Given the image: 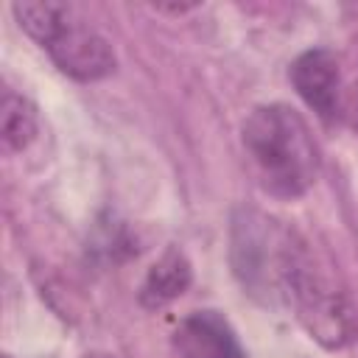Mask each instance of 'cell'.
I'll return each instance as SVG.
<instances>
[{"label":"cell","mask_w":358,"mask_h":358,"mask_svg":"<svg viewBox=\"0 0 358 358\" xmlns=\"http://www.w3.org/2000/svg\"><path fill=\"white\" fill-rule=\"evenodd\" d=\"M280 296L294 305L299 322L324 347H344L355 338L358 324L347 294L333 282V277L299 238L288 255Z\"/></svg>","instance_id":"3957f363"},{"label":"cell","mask_w":358,"mask_h":358,"mask_svg":"<svg viewBox=\"0 0 358 358\" xmlns=\"http://www.w3.org/2000/svg\"><path fill=\"white\" fill-rule=\"evenodd\" d=\"M179 358H246L232 324L218 310H193L173 330Z\"/></svg>","instance_id":"277c9868"},{"label":"cell","mask_w":358,"mask_h":358,"mask_svg":"<svg viewBox=\"0 0 358 358\" xmlns=\"http://www.w3.org/2000/svg\"><path fill=\"white\" fill-rule=\"evenodd\" d=\"M241 140L249 168L266 193L277 199H296L313 185L319 151L296 109L285 103L252 109L243 120Z\"/></svg>","instance_id":"6da1fadb"},{"label":"cell","mask_w":358,"mask_h":358,"mask_svg":"<svg viewBox=\"0 0 358 358\" xmlns=\"http://www.w3.org/2000/svg\"><path fill=\"white\" fill-rule=\"evenodd\" d=\"M36 109L22 95L6 90L0 101V137L6 151H22L36 137Z\"/></svg>","instance_id":"52a82bcc"},{"label":"cell","mask_w":358,"mask_h":358,"mask_svg":"<svg viewBox=\"0 0 358 358\" xmlns=\"http://www.w3.org/2000/svg\"><path fill=\"white\" fill-rule=\"evenodd\" d=\"M14 17L20 28L36 39L56 67L78 81H95L115 70L112 45L78 20L76 8L64 3H14Z\"/></svg>","instance_id":"7a4b0ae2"},{"label":"cell","mask_w":358,"mask_h":358,"mask_svg":"<svg viewBox=\"0 0 358 358\" xmlns=\"http://www.w3.org/2000/svg\"><path fill=\"white\" fill-rule=\"evenodd\" d=\"M87 358H109V355H87Z\"/></svg>","instance_id":"9c48e42d"},{"label":"cell","mask_w":358,"mask_h":358,"mask_svg":"<svg viewBox=\"0 0 358 358\" xmlns=\"http://www.w3.org/2000/svg\"><path fill=\"white\" fill-rule=\"evenodd\" d=\"M190 263L179 249H168L145 274L140 285V302L145 308H162L173 302L190 285Z\"/></svg>","instance_id":"8992f818"},{"label":"cell","mask_w":358,"mask_h":358,"mask_svg":"<svg viewBox=\"0 0 358 358\" xmlns=\"http://www.w3.org/2000/svg\"><path fill=\"white\" fill-rule=\"evenodd\" d=\"M291 81H294L296 92L302 95V101L313 112H319L324 120L333 117V112L338 106V81H341L336 53H330L324 48L305 50L291 64Z\"/></svg>","instance_id":"5b68a950"},{"label":"cell","mask_w":358,"mask_h":358,"mask_svg":"<svg viewBox=\"0 0 358 358\" xmlns=\"http://www.w3.org/2000/svg\"><path fill=\"white\" fill-rule=\"evenodd\" d=\"M350 115H352V126L358 129V84H355L352 98H350Z\"/></svg>","instance_id":"ba28073f"}]
</instances>
